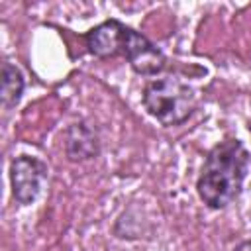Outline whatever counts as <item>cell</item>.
Wrapping results in <instances>:
<instances>
[{"label":"cell","instance_id":"6da1fadb","mask_svg":"<svg viewBox=\"0 0 251 251\" xmlns=\"http://www.w3.org/2000/svg\"><path fill=\"white\" fill-rule=\"evenodd\" d=\"M249 167V153L237 139L220 141L206 157L196 188L204 204L214 210L226 208L241 192Z\"/></svg>","mask_w":251,"mask_h":251},{"label":"cell","instance_id":"7a4b0ae2","mask_svg":"<svg viewBox=\"0 0 251 251\" xmlns=\"http://www.w3.org/2000/svg\"><path fill=\"white\" fill-rule=\"evenodd\" d=\"M143 106L163 126H178L192 116L196 94L180 78H155L143 88Z\"/></svg>","mask_w":251,"mask_h":251},{"label":"cell","instance_id":"3957f363","mask_svg":"<svg viewBox=\"0 0 251 251\" xmlns=\"http://www.w3.org/2000/svg\"><path fill=\"white\" fill-rule=\"evenodd\" d=\"M10 178H12V194L20 204H31L47 178V167L35 157H16L10 165Z\"/></svg>","mask_w":251,"mask_h":251},{"label":"cell","instance_id":"277c9868","mask_svg":"<svg viewBox=\"0 0 251 251\" xmlns=\"http://www.w3.org/2000/svg\"><path fill=\"white\" fill-rule=\"evenodd\" d=\"M122 57H126L131 65V69L139 75H157L165 67V55L141 33L127 27L124 51Z\"/></svg>","mask_w":251,"mask_h":251},{"label":"cell","instance_id":"5b68a950","mask_svg":"<svg viewBox=\"0 0 251 251\" xmlns=\"http://www.w3.org/2000/svg\"><path fill=\"white\" fill-rule=\"evenodd\" d=\"M126 33H127V25L116 20H108L86 33V47L92 55L102 59L118 57L124 51Z\"/></svg>","mask_w":251,"mask_h":251},{"label":"cell","instance_id":"8992f818","mask_svg":"<svg viewBox=\"0 0 251 251\" xmlns=\"http://www.w3.org/2000/svg\"><path fill=\"white\" fill-rule=\"evenodd\" d=\"M67 153L73 161L78 159H90L98 153V143L94 133L84 126V124H76L69 129L67 135Z\"/></svg>","mask_w":251,"mask_h":251},{"label":"cell","instance_id":"52a82bcc","mask_svg":"<svg viewBox=\"0 0 251 251\" xmlns=\"http://www.w3.org/2000/svg\"><path fill=\"white\" fill-rule=\"evenodd\" d=\"M22 90H24L22 73L12 63L6 61L2 65V104L4 108H12L14 104H18Z\"/></svg>","mask_w":251,"mask_h":251},{"label":"cell","instance_id":"ba28073f","mask_svg":"<svg viewBox=\"0 0 251 251\" xmlns=\"http://www.w3.org/2000/svg\"><path fill=\"white\" fill-rule=\"evenodd\" d=\"M235 251H251V241H243L235 247Z\"/></svg>","mask_w":251,"mask_h":251}]
</instances>
